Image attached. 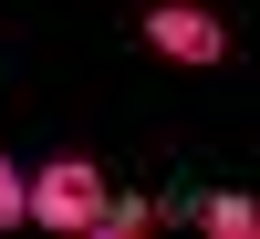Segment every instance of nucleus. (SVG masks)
<instances>
[{
    "label": "nucleus",
    "instance_id": "1",
    "mask_svg": "<svg viewBox=\"0 0 260 239\" xmlns=\"http://www.w3.org/2000/svg\"><path fill=\"white\" fill-rule=\"evenodd\" d=\"M94 208H104V166L94 156H42L31 177H21V219H42V229H94Z\"/></svg>",
    "mask_w": 260,
    "mask_h": 239
},
{
    "label": "nucleus",
    "instance_id": "2",
    "mask_svg": "<svg viewBox=\"0 0 260 239\" xmlns=\"http://www.w3.org/2000/svg\"><path fill=\"white\" fill-rule=\"evenodd\" d=\"M136 31H146V52H167V62H229V21H208L198 0H156Z\"/></svg>",
    "mask_w": 260,
    "mask_h": 239
},
{
    "label": "nucleus",
    "instance_id": "3",
    "mask_svg": "<svg viewBox=\"0 0 260 239\" xmlns=\"http://www.w3.org/2000/svg\"><path fill=\"white\" fill-rule=\"evenodd\" d=\"M198 219L219 229V239H250V229H260V198H250V187H219V198H208Z\"/></svg>",
    "mask_w": 260,
    "mask_h": 239
},
{
    "label": "nucleus",
    "instance_id": "4",
    "mask_svg": "<svg viewBox=\"0 0 260 239\" xmlns=\"http://www.w3.org/2000/svg\"><path fill=\"white\" fill-rule=\"evenodd\" d=\"M146 219H156V208H146V198H115V187H104V208H94V229H104V239H136Z\"/></svg>",
    "mask_w": 260,
    "mask_h": 239
},
{
    "label": "nucleus",
    "instance_id": "5",
    "mask_svg": "<svg viewBox=\"0 0 260 239\" xmlns=\"http://www.w3.org/2000/svg\"><path fill=\"white\" fill-rule=\"evenodd\" d=\"M0 229H21V156H0Z\"/></svg>",
    "mask_w": 260,
    "mask_h": 239
}]
</instances>
